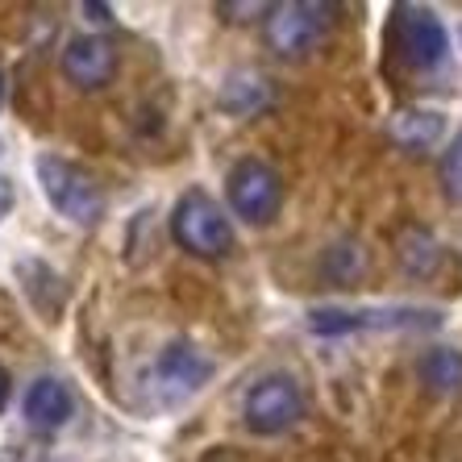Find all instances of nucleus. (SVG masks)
Instances as JSON below:
<instances>
[{
  "label": "nucleus",
  "mask_w": 462,
  "mask_h": 462,
  "mask_svg": "<svg viewBox=\"0 0 462 462\" xmlns=\"http://www.w3.org/2000/svg\"><path fill=\"white\" fill-rule=\"evenodd\" d=\"M71 412H76V400L59 379H38L25 392V420L33 430H63Z\"/></svg>",
  "instance_id": "obj_10"
},
{
  "label": "nucleus",
  "mask_w": 462,
  "mask_h": 462,
  "mask_svg": "<svg viewBox=\"0 0 462 462\" xmlns=\"http://www.w3.org/2000/svg\"><path fill=\"white\" fill-rule=\"evenodd\" d=\"M59 67H63L67 84H76L79 92H97L108 88L117 76V46L100 38V33H79V38H67L63 54H59Z\"/></svg>",
  "instance_id": "obj_8"
},
{
  "label": "nucleus",
  "mask_w": 462,
  "mask_h": 462,
  "mask_svg": "<svg viewBox=\"0 0 462 462\" xmlns=\"http://www.w3.org/2000/svg\"><path fill=\"white\" fill-rule=\"evenodd\" d=\"M417 375L430 392L454 396V392H462V355L454 346H433V350H425L417 358Z\"/></svg>",
  "instance_id": "obj_13"
},
{
  "label": "nucleus",
  "mask_w": 462,
  "mask_h": 462,
  "mask_svg": "<svg viewBox=\"0 0 462 462\" xmlns=\"http://www.w3.org/2000/svg\"><path fill=\"white\" fill-rule=\"evenodd\" d=\"M79 13H88V22L113 25V9H108V5H92V0H84V5H79Z\"/></svg>",
  "instance_id": "obj_18"
},
{
  "label": "nucleus",
  "mask_w": 462,
  "mask_h": 462,
  "mask_svg": "<svg viewBox=\"0 0 462 462\" xmlns=\"http://www.w3.org/2000/svg\"><path fill=\"white\" fill-rule=\"evenodd\" d=\"M217 13H221L226 22H254V17H267L271 5H263V0H234V5H229V0H221Z\"/></svg>",
  "instance_id": "obj_17"
},
{
  "label": "nucleus",
  "mask_w": 462,
  "mask_h": 462,
  "mask_svg": "<svg viewBox=\"0 0 462 462\" xmlns=\"http://www.w3.org/2000/svg\"><path fill=\"white\" fill-rule=\"evenodd\" d=\"M363 271H366V250L355 237H342L321 254V275L329 283H337V288H355L363 280Z\"/></svg>",
  "instance_id": "obj_14"
},
{
  "label": "nucleus",
  "mask_w": 462,
  "mask_h": 462,
  "mask_svg": "<svg viewBox=\"0 0 462 462\" xmlns=\"http://www.w3.org/2000/svg\"><path fill=\"white\" fill-rule=\"evenodd\" d=\"M217 105H221V113H234V117H254L267 105H275V88H271L267 76H258V71H237L217 92Z\"/></svg>",
  "instance_id": "obj_11"
},
{
  "label": "nucleus",
  "mask_w": 462,
  "mask_h": 462,
  "mask_svg": "<svg viewBox=\"0 0 462 462\" xmlns=\"http://www.w3.org/2000/svg\"><path fill=\"white\" fill-rule=\"evenodd\" d=\"M441 192L450 205H462V134H454L441 151Z\"/></svg>",
  "instance_id": "obj_16"
},
{
  "label": "nucleus",
  "mask_w": 462,
  "mask_h": 462,
  "mask_svg": "<svg viewBox=\"0 0 462 462\" xmlns=\"http://www.w3.org/2000/svg\"><path fill=\"white\" fill-rule=\"evenodd\" d=\"M396 46L400 59L412 71H438L450 54V33L441 25V17L425 5H400L396 9Z\"/></svg>",
  "instance_id": "obj_7"
},
{
  "label": "nucleus",
  "mask_w": 462,
  "mask_h": 462,
  "mask_svg": "<svg viewBox=\"0 0 462 462\" xmlns=\"http://www.w3.org/2000/svg\"><path fill=\"white\" fill-rule=\"evenodd\" d=\"M226 192H229V208H234L246 226H267L283 208V180H280V171L263 159H237L234 167H229Z\"/></svg>",
  "instance_id": "obj_5"
},
{
  "label": "nucleus",
  "mask_w": 462,
  "mask_h": 462,
  "mask_svg": "<svg viewBox=\"0 0 462 462\" xmlns=\"http://www.w3.org/2000/svg\"><path fill=\"white\" fill-rule=\"evenodd\" d=\"M242 417L254 433L263 438H275V433H288L296 420L304 417V396L291 375H263L254 387L246 392V404H242Z\"/></svg>",
  "instance_id": "obj_6"
},
{
  "label": "nucleus",
  "mask_w": 462,
  "mask_h": 462,
  "mask_svg": "<svg viewBox=\"0 0 462 462\" xmlns=\"http://www.w3.org/2000/svg\"><path fill=\"white\" fill-rule=\"evenodd\" d=\"M9 396H13V383H9V371L0 366V412H5V404H9Z\"/></svg>",
  "instance_id": "obj_20"
},
{
  "label": "nucleus",
  "mask_w": 462,
  "mask_h": 462,
  "mask_svg": "<svg viewBox=\"0 0 462 462\" xmlns=\"http://www.w3.org/2000/svg\"><path fill=\"white\" fill-rule=\"evenodd\" d=\"M337 5L329 0H283L267 13V46L280 59H304L334 33Z\"/></svg>",
  "instance_id": "obj_1"
},
{
  "label": "nucleus",
  "mask_w": 462,
  "mask_h": 462,
  "mask_svg": "<svg viewBox=\"0 0 462 462\" xmlns=\"http://www.w3.org/2000/svg\"><path fill=\"white\" fill-rule=\"evenodd\" d=\"M400 263L412 271V275H430L441 263V246L438 237L425 234V229H404L400 234Z\"/></svg>",
  "instance_id": "obj_15"
},
{
  "label": "nucleus",
  "mask_w": 462,
  "mask_h": 462,
  "mask_svg": "<svg viewBox=\"0 0 462 462\" xmlns=\"http://www.w3.org/2000/svg\"><path fill=\"white\" fill-rule=\"evenodd\" d=\"M13 205H17V192H13V183L0 175V221L13 213Z\"/></svg>",
  "instance_id": "obj_19"
},
{
  "label": "nucleus",
  "mask_w": 462,
  "mask_h": 462,
  "mask_svg": "<svg viewBox=\"0 0 462 462\" xmlns=\"http://www.w3.org/2000/svg\"><path fill=\"white\" fill-rule=\"evenodd\" d=\"M171 237L175 246L196 258H226L234 250V226L226 208L208 192H183L171 208Z\"/></svg>",
  "instance_id": "obj_3"
},
{
  "label": "nucleus",
  "mask_w": 462,
  "mask_h": 462,
  "mask_svg": "<svg viewBox=\"0 0 462 462\" xmlns=\"http://www.w3.org/2000/svg\"><path fill=\"white\" fill-rule=\"evenodd\" d=\"M38 183H42L46 200L54 205V213L67 217L71 226H100L105 217V192L92 171H84L79 162H67L59 154H42L38 159Z\"/></svg>",
  "instance_id": "obj_2"
},
{
  "label": "nucleus",
  "mask_w": 462,
  "mask_h": 462,
  "mask_svg": "<svg viewBox=\"0 0 462 462\" xmlns=\"http://www.w3.org/2000/svg\"><path fill=\"white\" fill-rule=\"evenodd\" d=\"M441 321L438 309L417 304H383V309H309V329L321 337H342L358 329H433Z\"/></svg>",
  "instance_id": "obj_4"
},
{
  "label": "nucleus",
  "mask_w": 462,
  "mask_h": 462,
  "mask_svg": "<svg viewBox=\"0 0 462 462\" xmlns=\"http://www.w3.org/2000/svg\"><path fill=\"white\" fill-rule=\"evenodd\" d=\"M0 105H5V71H0Z\"/></svg>",
  "instance_id": "obj_22"
},
{
  "label": "nucleus",
  "mask_w": 462,
  "mask_h": 462,
  "mask_svg": "<svg viewBox=\"0 0 462 462\" xmlns=\"http://www.w3.org/2000/svg\"><path fill=\"white\" fill-rule=\"evenodd\" d=\"M213 375H217V363L192 342H167L159 363H154V383L175 400L196 396Z\"/></svg>",
  "instance_id": "obj_9"
},
{
  "label": "nucleus",
  "mask_w": 462,
  "mask_h": 462,
  "mask_svg": "<svg viewBox=\"0 0 462 462\" xmlns=\"http://www.w3.org/2000/svg\"><path fill=\"white\" fill-rule=\"evenodd\" d=\"M446 134V113L441 108H400L392 117V138L409 151H430Z\"/></svg>",
  "instance_id": "obj_12"
},
{
  "label": "nucleus",
  "mask_w": 462,
  "mask_h": 462,
  "mask_svg": "<svg viewBox=\"0 0 462 462\" xmlns=\"http://www.w3.org/2000/svg\"><path fill=\"white\" fill-rule=\"evenodd\" d=\"M205 462H234V458H226V454H208Z\"/></svg>",
  "instance_id": "obj_21"
}]
</instances>
